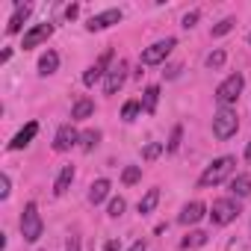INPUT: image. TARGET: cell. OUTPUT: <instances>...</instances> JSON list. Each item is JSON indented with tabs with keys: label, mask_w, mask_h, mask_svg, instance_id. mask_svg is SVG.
I'll return each mask as SVG.
<instances>
[{
	"label": "cell",
	"mask_w": 251,
	"mask_h": 251,
	"mask_svg": "<svg viewBox=\"0 0 251 251\" xmlns=\"http://www.w3.org/2000/svg\"><path fill=\"white\" fill-rule=\"evenodd\" d=\"M71 180H74V166H62V172H59V177H56V183H53V195L62 198V195L68 192Z\"/></svg>",
	"instance_id": "16"
},
{
	"label": "cell",
	"mask_w": 251,
	"mask_h": 251,
	"mask_svg": "<svg viewBox=\"0 0 251 251\" xmlns=\"http://www.w3.org/2000/svg\"><path fill=\"white\" fill-rule=\"evenodd\" d=\"M118 21H121V9H106V12L92 15L89 24H86V30H89V33H100V30H106V27H112V24H118Z\"/></svg>",
	"instance_id": "9"
},
{
	"label": "cell",
	"mask_w": 251,
	"mask_h": 251,
	"mask_svg": "<svg viewBox=\"0 0 251 251\" xmlns=\"http://www.w3.org/2000/svg\"><path fill=\"white\" fill-rule=\"evenodd\" d=\"M77 142H80V133L71 127V124H62V127L56 130V136H53V151H68Z\"/></svg>",
	"instance_id": "10"
},
{
	"label": "cell",
	"mask_w": 251,
	"mask_h": 251,
	"mask_svg": "<svg viewBox=\"0 0 251 251\" xmlns=\"http://www.w3.org/2000/svg\"><path fill=\"white\" fill-rule=\"evenodd\" d=\"M233 169H236V160H233V157H219V160H213V163L204 169V175L198 177V186H201V189L219 186L222 180H227V177L233 175Z\"/></svg>",
	"instance_id": "1"
},
{
	"label": "cell",
	"mask_w": 251,
	"mask_h": 251,
	"mask_svg": "<svg viewBox=\"0 0 251 251\" xmlns=\"http://www.w3.org/2000/svg\"><path fill=\"white\" fill-rule=\"evenodd\" d=\"M204 213H207V207H204L201 201H189V204L180 210V225H195V222L204 219Z\"/></svg>",
	"instance_id": "14"
},
{
	"label": "cell",
	"mask_w": 251,
	"mask_h": 251,
	"mask_svg": "<svg viewBox=\"0 0 251 251\" xmlns=\"http://www.w3.org/2000/svg\"><path fill=\"white\" fill-rule=\"evenodd\" d=\"M236 130H239V115H236V109H230V106H222L216 115H213V133H216V139H230V136H236Z\"/></svg>",
	"instance_id": "2"
},
{
	"label": "cell",
	"mask_w": 251,
	"mask_h": 251,
	"mask_svg": "<svg viewBox=\"0 0 251 251\" xmlns=\"http://www.w3.org/2000/svg\"><path fill=\"white\" fill-rule=\"evenodd\" d=\"M204 242H207V233H204V230H192V233H186V236H183L180 248H201Z\"/></svg>",
	"instance_id": "23"
},
{
	"label": "cell",
	"mask_w": 251,
	"mask_h": 251,
	"mask_svg": "<svg viewBox=\"0 0 251 251\" xmlns=\"http://www.w3.org/2000/svg\"><path fill=\"white\" fill-rule=\"evenodd\" d=\"M109 59H112V50H106V53H103L92 68H86V74H83V86H95L100 77H106V71H103V68L109 65Z\"/></svg>",
	"instance_id": "11"
},
{
	"label": "cell",
	"mask_w": 251,
	"mask_h": 251,
	"mask_svg": "<svg viewBox=\"0 0 251 251\" xmlns=\"http://www.w3.org/2000/svg\"><path fill=\"white\" fill-rule=\"evenodd\" d=\"M139 112H142V100H127V103H124V109H121V118L124 121H133Z\"/></svg>",
	"instance_id": "24"
},
{
	"label": "cell",
	"mask_w": 251,
	"mask_h": 251,
	"mask_svg": "<svg viewBox=\"0 0 251 251\" xmlns=\"http://www.w3.org/2000/svg\"><path fill=\"white\" fill-rule=\"evenodd\" d=\"M50 36H53V24H48V21H45V24H36L33 30H27V33H24V42H21V48H24V50H30V48H39V45H42V42H48Z\"/></svg>",
	"instance_id": "7"
},
{
	"label": "cell",
	"mask_w": 251,
	"mask_h": 251,
	"mask_svg": "<svg viewBox=\"0 0 251 251\" xmlns=\"http://www.w3.org/2000/svg\"><path fill=\"white\" fill-rule=\"evenodd\" d=\"M65 251H80V239H77V236H71V239H68V245H65Z\"/></svg>",
	"instance_id": "34"
},
{
	"label": "cell",
	"mask_w": 251,
	"mask_h": 251,
	"mask_svg": "<svg viewBox=\"0 0 251 251\" xmlns=\"http://www.w3.org/2000/svg\"><path fill=\"white\" fill-rule=\"evenodd\" d=\"M180 139H183V127H180V124H177V127L172 130V139H169L166 151H169V154H177V148H180Z\"/></svg>",
	"instance_id": "28"
},
{
	"label": "cell",
	"mask_w": 251,
	"mask_h": 251,
	"mask_svg": "<svg viewBox=\"0 0 251 251\" xmlns=\"http://www.w3.org/2000/svg\"><path fill=\"white\" fill-rule=\"evenodd\" d=\"M56 68H59V53H56V50L42 53V59H39V74H42V77H48V74H53Z\"/></svg>",
	"instance_id": "17"
},
{
	"label": "cell",
	"mask_w": 251,
	"mask_h": 251,
	"mask_svg": "<svg viewBox=\"0 0 251 251\" xmlns=\"http://www.w3.org/2000/svg\"><path fill=\"white\" fill-rule=\"evenodd\" d=\"M124 80H127V65H124V62H115V65L106 71V77H103V92H106V95H115V92L124 86Z\"/></svg>",
	"instance_id": "8"
},
{
	"label": "cell",
	"mask_w": 251,
	"mask_h": 251,
	"mask_svg": "<svg viewBox=\"0 0 251 251\" xmlns=\"http://www.w3.org/2000/svg\"><path fill=\"white\" fill-rule=\"evenodd\" d=\"M248 45H251V33H248Z\"/></svg>",
	"instance_id": "37"
},
{
	"label": "cell",
	"mask_w": 251,
	"mask_h": 251,
	"mask_svg": "<svg viewBox=\"0 0 251 251\" xmlns=\"http://www.w3.org/2000/svg\"><path fill=\"white\" fill-rule=\"evenodd\" d=\"M163 151H166V145H163V142H151V145H145V148H142V160H148V163H151V160H157Z\"/></svg>",
	"instance_id": "25"
},
{
	"label": "cell",
	"mask_w": 251,
	"mask_h": 251,
	"mask_svg": "<svg viewBox=\"0 0 251 251\" xmlns=\"http://www.w3.org/2000/svg\"><path fill=\"white\" fill-rule=\"evenodd\" d=\"M236 216H239V204H236L233 198H219V201H213V207H210L213 225H230Z\"/></svg>",
	"instance_id": "6"
},
{
	"label": "cell",
	"mask_w": 251,
	"mask_h": 251,
	"mask_svg": "<svg viewBox=\"0 0 251 251\" xmlns=\"http://www.w3.org/2000/svg\"><path fill=\"white\" fill-rule=\"evenodd\" d=\"M109 189H112V183H109L106 177H100V180H95V183L89 186V201H92V204H100V201H106V195H109Z\"/></svg>",
	"instance_id": "15"
},
{
	"label": "cell",
	"mask_w": 251,
	"mask_h": 251,
	"mask_svg": "<svg viewBox=\"0 0 251 251\" xmlns=\"http://www.w3.org/2000/svg\"><path fill=\"white\" fill-rule=\"evenodd\" d=\"M245 160H251V142H248V148H245Z\"/></svg>",
	"instance_id": "36"
},
{
	"label": "cell",
	"mask_w": 251,
	"mask_h": 251,
	"mask_svg": "<svg viewBox=\"0 0 251 251\" xmlns=\"http://www.w3.org/2000/svg\"><path fill=\"white\" fill-rule=\"evenodd\" d=\"M242 86H245V77H242V74H230L227 80H222V83H219V89H216V100H219L222 106L236 103V100H239V95H242Z\"/></svg>",
	"instance_id": "4"
},
{
	"label": "cell",
	"mask_w": 251,
	"mask_h": 251,
	"mask_svg": "<svg viewBox=\"0 0 251 251\" xmlns=\"http://www.w3.org/2000/svg\"><path fill=\"white\" fill-rule=\"evenodd\" d=\"M30 12H33V6H30V3H18V6H15V12H12V18H9V24H6V33H9V36H15V33L21 30V24L30 18Z\"/></svg>",
	"instance_id": "13"
},
{
	"label": "cell",
	"mask_w": 251,
	"mask_h": 251,
	"mask_svg": "<svg viewBox=\"0 0 251 251\" xmlns=\"http://www.w3.org/2000/svg\"><path fill=\"white\" fill-rule=\"evenodd\" d=\"M124 207H127V204H124V198H112V201H109V210H106V213H109L112 219H118V216L124 213Z\"/></svg>",
	"instance_id": "30"
},
{
	"label": "cell",
	"mask_w": 251,
	"mask_h": 251,
	"mask_svg": "<svg viewBox=\"0 0 251 251\" xmlns=\"http://www.w3.org/2000/svg\"><path fill=\"white\" fill-rule=\"evenodd\" d=\"M157 204H160V189L154 186V189H148V192H145V198L139 201V213H142V216H148V213H154V207H157Z\"/></svg>",
	"instance_id": "21"
},
{
	"label": "cell",
	"mask_w": 251,
	"mask_h": 251,
	"mask_svg": "<svg viewBox=\"0 0 251 251\" xmlns=\"http://www.w3.org/2000/svg\"><path fill=\"white\" fill-rule=\"evenodd\" d=\"M92 112H95V100L80 98V100L74 103V109H71V118H74V121H83V118H89Z\"/></svg>",
	"instance_id": "20"
},
{
	"label": "cell",
	"mask_w": 251,
	"mask_h": 251,
	"mask_svg": "<svg viewBox=\"0 0 251 251\" xmlns=\"http://www.w3.org/2000/svg\"><path fill=\"white\" fill-rule=\"evenodd\" d=\"M233 27H236V18H222V21L213 27V36H216V39H219V36H227Z\"/></svg>",
	"instance_id": "27"
},
{
	"label": "cell",
	"mask_w": 251,
	"mask_h": 251,
	"mask_svg": "<svg viewBox=\"0 0 251 251\" xmlns=\"http://www.w3.org/2000/svg\"><path fill=\"white\" fill-rule=\"evenodd\" d=\"M230 192H233L236 198H248V195H251V177H248V175H236V177L230 180Z\"/></svg>",
	"instance_id": "19"
},
{
	"label": "cell",
	"mask_w": 251,
	"mask_h": 251,
	"mask_svg": "<svg viewBox=\"0 0 251 251\" xmlns=\"http://www.w3.org/2000/svg\"><path fill=\"white\" fill-rule=\"evenodd\" d=\"M9 186H12L9 183V175H0V198H9V192H12Z\"/></svg>",
	"instance_id": "31"
},
{
	"label": "cell",
	"mask_w": 251,
	"mask_h": 251,
	"mask_svg": "<svg viewBox=\"0 0 251 251\" xmlns=\"http://www.w3.org/2000/svg\"><path fill=\"white\" fill-rule=\"evenodd\" d=\"M145 248H148V242H145V239H136V242H133L127 251H145Z\"/></svg>",
	"instance_id": "33"
},
{
	"label": "cell",
	"mask_w": 251,
	"mask_h": 251,
	"mask_svg": "<svg viewBox=\"0 0 251 251\" xmlns=\"http://www.w3.org/2000/svg\"><path fill=\"white\" fill-rule=\"evenodd\" d=\"M42 230H45V225H42L39 207L30 201L24 207V213H21V236H24V242H39L42 239Z\"/></svg>",
	"instance_id": "3"
},
{
	"label": "cell",
	"mask_w": 251,
	"mask_h": 251,
	"mask_svg": "<svg viewBox=\"0 0 251 251\" xmlns=\"http://www.w3.org/2000/svg\"><path fill=\"white\" fill-rule=\"evenodd\" d=\"M98 142H100V130H86V133H80V148H83V151H95Z\"/></svg>",
	"instance_id": "22"
},
{
	"label": "cell",
	"mask_w": 251,
	"mask_h": 251,
	"mask_svg": "<svg viewBox=\"0 0 251 251\" xmlns=\"http://www.w3.org/2000/svg\"><path fill=\"white\" fill-rule=\"evenodd\" d=\"M157 100H160V86H148L145 95H142V112L154 115L157 112Z\"/></svg>",
	"instance_id": "18"
},
{
	"label": "cell",
	"mask_w": 251,
	"mask_h": 251,
	"mask_svg": "<svg viewBox=\"0 0 251 251\" xmlns=\"http://www.w3.org/2000/svg\"><path fill=\"white\" fill-rule=\"evenodd\" d=\"M175 45H177V42H175L172 36H169V39H163V42H154L151 48H145V50H142L139 62H142V65H160V62H166V59H169V53L175 50Z\"/></svg>",
	"instance_id": "5"
},
{
	"label": "cell",
	"mask_w": 251,
	"mask_h": 251,
	"mask_svg": "<svg viewBox=\"0 0 251 251\" xmlns=\"http://www.w3.org/2000/svg\"><path fill=\"white\" fill-rule=\"evenodd\" d=\"M139 177H142V169H139V166H127V169H124V172H121V180H124V183H127V186H133V183H139Z\"/></svg>",
	"instance_id": "26"
},
{
	"label": "cell",
	"mask_w": 251,
	"mask_h": 251,
	"mask_svg": "<svg viewBox=\"0 0 251 251\" xmlns=\"http://www.w3.org/2000/svg\"><path fill=\"white\" fill-rule=\"evenodd\" d=\"M225 59H227V56H225V50H213V53L207 56V68H210V71H216V68H222V65H225Z\"/></svg>",
	"instance_id": "29"
},
{
	"label": "cell",
	"mask_w": 251,
	"mask_h": 251,
	"mask_svg": "<svg viewBox=\"0 0 251 251\" xmlns=\"http://www.w3.org/2000/svg\"><path fill=\"white\" fill-rule=\"evenodd\" d=\"M195 21H198V12H186V15H183V21H180V24H183V27H186V30H189V27H195Z\"/></svg>",
	"instance_id": "32"
},
{
	"label": "cell",
	"mask_w": 251,
	"mask_h": 251,
	"mask_svg": "<svg viewBox=\"0 0 251 251\" xmlns=\"http://www.w3.org/2000/svg\"><path fill=\"white\" fill-rule=\"evenodd\" d=\"M36 133H39V121H30L24 130H18V133H15V139L9 142V151H21V148H27V145L36 139Z\"/></svg>",
	"instance_id": "12"
},
{
	"label": "cell",
	"mask_w": 251,
	"mask_h": 251,
	"mask_svg": "<svg viewBox=\"0 0 251 251\" xmlns=\"http://www.w3.org/2000/svg\"><path fill=\"white\" fill-rule=\"evenodd\" d=\"M77 12H80V9H77V6H74V3H71V6H68V9H65V15H68V18H77Z\"/></svg>",
	"instance_id": "35"
}]
</instances>
